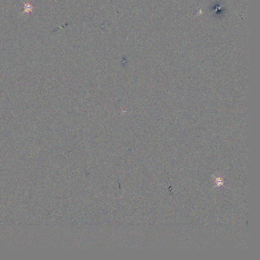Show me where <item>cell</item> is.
I'll return each instance as SVG.
<instances>
[{"instance_id":"1","label":"cell","mask_w":260,"mask_h":260,"mask_svg":"<svg viewBox=\"0 0 260 260\" xmlns=\"http://www.w3.org/2000/svg\"><path fill=\"white\" fill-rule=\"evenodd\" d=\"M24 12H25V13H29V12H31L32 11V9H33V7H32V6L30 4L27 3V4H24Z\"/></svg>"}]
</instances>
